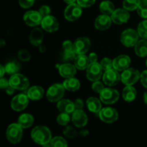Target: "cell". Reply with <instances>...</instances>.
I'll list each match as a JSON object with an SVG mask.
<instances>
[{
	"label": "cell",
	"instance_id": "cell-1",
	"mask_svg": "<svg viewBox=\"0 0 147 147\" xmlns=\"http://www.w3.org/2000/svg\"><path fill=\"white\" fill-rule=\"evenodd\" d=\"M31 137L37 144L44 145L45 144L50 143L51 141V131L46 126H37L32 131Z\"/></svg>",
	"mask_w": 147,
	"mask_h": 147
},
{
	"label": "cell",
	"instance_id": "cell-2",
	"mask_svg": "<svg viewBox=\"0 0 147 147\" xmlns=\"http://www.w3.org/2000/svg\"><path fill=\"white\" fill-rule=\"evenodd\" d=\"M23 131L22 128L18 123H11L8 126L6 131L7 139L10 143L15 144L19 143L22 138Z\"/></svg>",
	"mask_w": 147,
	"mask_h": 147
},
{
	"label": "cell",
	"instance_id": "cell-3",
	"mask_svg": "<svg viewBox=\"0 0 147 147\" xmlns=\"http://www.w3.org/2000/svg\"><path fill=\"white\" fill-rule=\"evenodd\" d=\"M139 33L136 30L134 29H127L121 33V42L126 47H134L139 41Z\"/></svg>",
	"mask_w": 147,
	"mask_h": 147
},
{
	"label": "cell",
	"instance_id": "cell-4",
	"mask_svg": "<svg viewBox=\"0 0 147 147\" xmlns=\"http://www.w3.org/2000/svg\"><path fill=\"white\" fill-rule=\"evenodd\" d=\"M140 73L138 70L129 67L123 70L121 76V80L126 86H132L140 79Z\"/></svg>",
	"mask_w": 147,
	"mask_h": 147
},
{
	"label": "cell",
	"instance_id": "cell-5",
	"mask_svg": "<svg viewBox=\"0 0 147 147\" xmlns=\"http://www.w3.org/2000/svg\"><path fill=\"white\" fill-rule=\"evenodd\" d=\"M65 88L63 84L56 83L49 88L47 91V98L50 102H58L62 99L65 93Z\"/></svg>",
	"mask_w": 147,
	"mask_h": 147
},
{
	"label": "cell",
	"instance_id": "cell-6",
	"mask_svg": "<svg viewBox=\"0 0 147 147\" xmlns=\"http://www.w3.org/2000/svg\"><path fill=\"white\" fill-rule=\"evenodd\" d=\"M9 83L10 86L17 90H26L30 86L28 78L19 73L12 75L9 80Z\"/></svg>",
	"mask_w": 147,
	"mask_h": 147
},
{
	"label": "cell",
	"instance_id": "cell-7",
	"mask_svg": "<svg viewBox=\"0 0 147 147\" xmlns=\"http://www.w3.org/2000/svg\"><path fill=\"white\" fill-rule=\"evenodd\" d=\"M100 99L105 104H113L119 98V93L116 90L112 88H103L100 93Z\"/></svg>",
	"mask_w": 147,
	"mask_h": 147
},
{
	"label": "cell",
	"instance_id": "cell-8",
	"mask_svg": "<svg viewBox=\"0 0 147 147\" xmlns=\"http://www.w3.org/2000/svg\"><path fill=\"white\" fill-rule=\"evenodd\" d=\"M82 14V7L78 4L73 3L68 4L65 10L64 15L67 20L70 22H74L80 18Z\"/></svg>",
	"mask_w": 147,
	"mask_h": 147
},
{
	"label": "cell",
	"instance_id": "cell-9",
	"mask_svg": "<svg viewBox=\"0 0 147 147\" xmlns=\"http://www.w3.org/2000/svg\"><path fill=\"white\" fill-rule=\"evenodd\" d=\"M98 116L102 121L107 123H112L117 121L119 114L116 109L111 107H106L99 111Z\"/></svg>",
	"mask_w": 147,
	"mask_h": 147
},
{
	"label": "cell",
	"instance_id": "cell-10",
	"mask_svg": "<svg viewBox=\"0 0 147 147\" xmlns=\"http://www.w3.org/2000/svg\"><path fill=\"white\" fill-rule=\"evenodd\" d=\"M90 47V41L88 37H78L73 43V50L77 55H84Z\"/></svg>",
	"mask_w": 147,
	"mask_h": 147
},
{
	"label": "cell",
	"instance_id": "cell-11",
	"mask_svg": "<svg viewBox=\"0 0 147 147\" xmlns=\"http://www.w3.org/2000/svg\"><path fill=\"white\" fill-rule=\"evenodd\" d=\"M86 70H87L86 76L90 81H97L101 78L103 69H102L100 63H97V62L90 63Z\"/></svg>",
	"mask_w": 147,
	"mask_h": 147
},
{
	"label": "cell",
	"instance_id": "cell-12",
	"mask_svg": "<svg viewBox=\"0 0 147 147\" xmlns=\"http://www.w3.org/2000/svg\"><path fill=\"white\" fill-rule=\"evenodd\" d=\"M29 104V98L27 95L20 93L14 96L11 102V107L16 111H21L24 110Z\"/></svg>",
	"mask_w": 147,
	"mask_h": 147
},
{
	"label": "cell",
	"instance_id": "cell-13",
	"mask_svg": "<svg viewBox=\"0 0 147 147\" xmlns=\"http://www.w3.org/2000/svg\"><path fill=\"white\" fill-rule=\"evenodd\" d=\"M103 83L109 86H116L121 80L119 72L114 68L106 70L103 76Z\"/></svg>",
	"mask_w": 147,
	"mask_h": 147
},
{
	"label": "cell",
	"instance_id": "cell-14",
	"mask_svg": "<svg viewBox=\"0 0 147 147\" xmlns=\"http://www.w3.org/2000/svg\"><path fill=\"white\" fill-rule=\"evenodd\" d=\"M42 16L39 11H28L24 14V21L30 27H36L41 24Z\"/></svg>",
	"mask_w": 147,
	"mask_h": 147
},
{
	"label": "cell",
	"instance_id": "cell-15",
	"mask_svg": "<svg viewBox=\"0 0 147 147\" xmlns=\"http://www.w3.org/2000/svg\"><path fill=\"white\" fill-rule=\"evenodd\" d=\"M41 26L43 30L48 32H54L59 28V23L57 19L53 16L48 15L43 17L41 22Z\"/></svg>",
	"mask_w": 147,
	"mask_h": 147
},
{
	"label": "cell",
	"instance_id": "cell-16",
	"mask_svg": "<svg viewBox=\"0 0 147 147\" xmlns=\"http://www.w3.org/2000/svg\"><path fill=\"white\" fill-rule=\"evenodd\" d=\"M130 14L129 11L123 9H117L111 14L112 22L116 24H123L129 21Z\"/></svg>",
	"mask_w": 147,
	"mask_h": 147
},
{
	"label": "cell",
	"instance_id": "cell-17",
	"mask_svg": "<svg viewBox=\"0 0 147 147\" xmlns=\"http://www.w3.org/2000/svg\"><path fill=\"white\" fill-rule=\"evenodd\" d=\"M72 121L76 127H84L88 123V116L82 109H76L72 113Z\"/></svg>",
	"mask_w": 147,
	"mask_h": 147
},
{
	"label": "cell",
	"instance_id": "cell-18",
	"mask_svg": "<svg viewBox=\"0 0 147 147\" xmlns=\"http://www.w3.org/2000/svg\"><path fill=\"white\" fill-rule=\"evenodd\" d=\"M131 64V58L126 55H121L113 60V67L117 71H123L129 68Z\"/></svg>",
	"mask_w": 147,
	"mask_h": 147
},
{
	"label": "cell",
	"instance_id": "cell-19",
	"mask_svg": "<svg viewBox=\"0 0 147 147\" xmlns=\"http://www.w3.org/2000/svg\"><path fill=\"white\" fill-rule=\"evenodd\" d=\"M111 17L106 14H101L99 15L95 20V27L97 30H106L111 27Z\"/></svg>",
	"mask_w": 147,
	"mask_h": 147
},
{
	"label": "cell",
	"instance_id": "cell-20",
	"mask_svg": "<svg viewBox=\"0 0 147 147\" xmlns=\"http://www.w3.org/2000/svg\"><path fill=\"white\" fill-rule=\"evenodd\" d=\"M57 108L61 113H68V114L73 113L76 110L74 103L67 99H63V100H59L57 105Z\"/></svg>",
	"mask_w": 147,
	"mask_h": 147
},
{
	"label": "cell",
	"instance_id": "cell-21",
	"mask_svg": "<svg viewBox=\"0 0 147 147\" xmlns=\"http://www.w3.org/2000/svg\"><path fill=\"white\" fill-rule=\"evenodd\" d=\"M59 73L65 78H73L76 73V67L70 63H65L59 66Z\"/></svg>",
	"mask_w": 147,
	"mask_h": 147
},
{
	"label": "cell",
	"instance_id": "cell-22",
	"mask_svg": "<svg viewBox=\"0 0 147 147\" xmlns=\"http://www.w3.org/2000/svg\"><path fill=\"white\" fill-rule=\"evenodd\" d=\"M43 38H44L43 32L42 31L41 29L38 28V27L32 30L30 34V43L36 47H39L40 45H41L43 41Z\"/></svg>",
	"mask_w": 147,
	"mask_h": 147
},
{
	"label": "cell",
	"instance_id": "cell-23",
	"mask_svg": "<svg viewBox=\"0 0 147 147\" xmlns=\"http://www.w3.org/2000/svg\"><path fill=\"white\" fill-rule=\"evenodd\" d=\"M27 95L31 100H39L44 96V89L40 86H33L27 90Z\"/></svg>",
	"mask_w": 147,
	"mask_h": 147
},
{
	"label": "cell",
	"instance_id": "cell-24",
	"mask_svg": "<svg viewBox=\"0 0 147 147\" xmlns=\"http://www.w3.org/2000/svg\"><path fill=\"white\" fill-rule=\"evenodd\" d=\"M74 63L76 68L81 70L87 69L89 65L90 64L88 57L86 56L85 55H78L75 59Z\"/></svg>",
	"mask_w": 147,
	"mask_h": 147
},
{
	"label": "cell",
	"instance_id": "cell-25",
	"mask_svg": "<svg viewBox=\"0 0 147 147\" xmlns=\"http://www.w3.org/2000/svg\"><path fill=\"white\" fill-rule=\"evenodd\" d=\"M136 90L132 86H126L122 92V96L126 102H132L136 98Z\"/></svg>",
	"mask_w": 147,
	"mask_h": 147
},
{
	"label": "cell",
	"instance_id": "cell-26",
	"mask_svg": "<svg viewBox=\"0 0 147 147\" xmlns=\"http://www.w3.org/2000/svg\"><path fill=\"white\" fill-rule=\"evenodd\" d=\"M135 53L140 57L147 56V40H139L134 46Z\"/></svg>",
	"mask_w": 147,
	"mask_h": 147
},
{
	"label": "cell",
	"instance_id": "cell-27",
	"mask_svg": "<svg viewBox=\"0 0 147 147\" xmlns=\"http://www.w3.org/2000/svg\"><path fill=\"white\" fill-rule=\"evenodd\" d=\"M86 105L90 111L95 113H98L101 110V103L100 100L95 97H90L86 101Z\"/></svg>",
	"mask_w": 147,
	"mask_h": 147
},
{
	"label": "cell",
	"instance_id": "cell-28",
	"mask_svg": "<svg viewBox=\"0 0 147 147\" xmlns=\"http://www.w3.org/2000/svg\"><path fill=\"white\" fill-rule=\"evenodd\" d=\"M34 123V117L29 113L22 114L18 119V124L22 129H27L32 126Z\"/></svg>",
	"mask_w": 147,
	"mask_h": 147
},
{
	"label": "cell",
	"instance_id": "cell-29",
	"mask_svg": "<svg viewBox=\"0 0 147 147\" xmlns=\"http://www.w3.org/2000/svg\"><path fill=\"white\" fill-rule=\"evenodd\" d=\"M65 90H69V91H76L78 90L80 87V83L78 79L75 78H67L63 83Z\"/></svg>",
	"mask_w": 147,
	"mask_h": 147
},
{
	"label": "cell",
	"instance_id": "cell-30",
	"mask_svg": "<svg viewBox=\"0 0 147 147\" xmlns=\"http://www.w3.org/2000/svg\"><path fill=\"white\" fill-rule=\"evenodd\" d=\"M100 11L103 14L106 15H111L112 13L115 11V6L112 1L106 0L103 1L100 4Z\"/></svg>",
	"mask_w": 147,
	"mask_h": 147
},
{
	"label": "cell",
	"instance_id": "cell-31",
	"mask_svg": "<svg viewBox=\"0 0 147 147\" xmlns=\"http://www.w3.org/2000/svg\"><path fill=\"white\" fill-rule=\"evenodd\" d=\"M141 4V0H123V7L127 11H134L137 9Z\"/></svg>",
	"mask_w": 147,
	"mask_h": 147
},
{
	"label": "cell",
	"instance_id": "cell-32",
	"mask_svg": "<svg viewBox=\"0 0 147 147\" xmlns=\"http://www.w3.org/2000/svg\"><path fill=\"white\" fill-rule=\"evenodd\" d=\"M5 68V72L9 75H14L18 73L20 69V65L18 62L17 61H11L7 63L4 67Z\"/></svg>",
	"mask_w": 147,
	"mask_h": 147
},
{
	"label": "cell",
	"instance_id": "cell-33",
	"mask_svg": "<svg viewBox=\"0 0 147 147\" xmlns=\"http://www.w3.org/2000/svg\"><path fill=\"white\" fill-rule=\"evenodd\" d=\"M50 143L52 147H67V141L61 136H55L52 138Z\"/></svg>",
	"mask_w": 147,
	"mask_h": 147
},
{
	"label": "cell",
	"instance_id": "cell-34",
	"mask_svg": "<svg viewBox=\"0 0 147 147\" xmlns=\"http://www.w3.org/2000/svg\"><path fill=\"white\" fill-rule=\"evenodd\" d=\"M137 32L141 38L144 39V40H147V19L139 23L137 28Z\"/></svg>",
	"mask_w": 147,
	"mask_h": 147
},
{
	"label": "cell",
	"instance_id": "cell-35",
	"mask_svg": "<svg viewBox=\"0 0 147 147\" xmlns=\"http://www.w3.org/2000/svg\"><path fill=\"white\" fill-rule=\"evenodd\" d=\"M70 117L68 113H61L57 117V121L61 126H66L70 122Z\"/></svg>",
	"mask_w": 147,
	"mask_h": 147
},
{
	"label": "cell",
	"instance_id": "cell-36",
	"mask_svg": "<svg viewBox=\"0 0 147 147\" xmlns=\"http://www.w3.org/2000/svg\"><path fill=\"white\" fill-rule=\"evenodd\" d=\"M63 134H64V135L66 137L69 138V139L76 138L78 135V133L77 131H76V129L70 126H66V127L65 128V129L63 130Z\"/></svg>",
	"mask_w": 147,
	"mask_h": 147
},
{
	"label": "cell",
	"instance_id": "cell-37",
	"mask_svg": "<svg viewBox=\"0 0 147 147\" xmlns=\"http://www.w3.org/2000/svg\"><path fill=\"white\" fill-rule=\"evenodd\" d=\"M100 66H101L103 70H105V71L113 68V60L109 59V57H105V58H103V60H101V62H100Z\"/></svg>",
	"mask_w": 147,
	"mask_h": 147
},
{
	"label": "cell",
	"instance_id": "cell-38",
	"mask_svg": "<svg viewBox=\"0 0 147 147\" xmlns=\"http://www.w3.org/2000/svg\"><path fill=\"white\" fill-rule=\"evenodd\" d=\"M76 57V53H75L73 50H64V53H63V59L64 61H73L75 60Z\"/></svg>",
	"mask_w": 147,
	"mask_h": 147
},
{
	"label": "cell",
	"instance_id": "cell-39",
	"mask_svg": "<svg viewBox=\"0 0 147 147\" xmlns=\"http://www.w3.org/2000/svg\"><path fill=\"white\" fill-rule=\"evenodd\" d=\"M17 55H18L19 59L23 62L29 61L30 60V58H31L30 53L26 50H20L18 52V53H17Z\"/></svg>",
	"mask_w": 147,
	"mask_h": 147
},
{
	"label": "cell",
	"instance_id": "cell-40",
	"mask_svg": "<svg viewBox=\"0 0 147 147\" xmlns=\"http://www.w3.org/2000/svg\"><path fill=\"white\" fill-rule=\"evenodd\" d=\"M137 13L139 17L144 19H147V4L142 3L137 9Z\"/></svg>",
	"mask_w": 147,
	"mask_h": 147
},
{
	"label": "cell",
	"instance_id": "cell-41",
	"mask_svg": "<svg viewBox=\"0 0 147 147\" xmlns=\"http://www.w3.org/2000/svg\"><path fill=\"white\" fill-rule=\"evenodd\" d=\"M103 88H104V86H103V83L98 81V80L95 81L92 85V89H93V91L97 93H100Z\"/></svg>",
	"mask_w": 147,
	"mask_h": 147
},
{
	"label": "cell",
	"instance_id": "cell-42",
	"mask_svg": "<svg viewBox=\"0 0 147 147\" xmlns=\"http://www.w3.org/2000/svg\"><path fill=\"white\" fill-rule=\"evenodd\" d=\"M77 2L81 7H90L95 4L96 0H77Z\"/></svg>",
	"mask_w": 147,
	"mask_h": 147
},
{
	"label": "cell",
	"instance_id": "cell-43",
	"mask_svg": "<svg viewBox=\"0 0 147 147\" xmlns=\"http://www.w3.org/2000/svg\"><path fill=\"white\" fill-rule=\"evenodd\" d=\"M34 0H19L20 7L24 9H28L34 4Z\"/></svg>",
	"mask_w": 147,
	"mask_h": 147
},
{
	"label": "cell",
	"instance_id": "cell-44",
	"mask_svg": "<svg viewBox=\"0 0 147 147\" xmlns=\"http://www.w3.org/2000/svg\"><path fill=\"white\" fill-rule=\"evenodd\" d=\"M39 12L40 13L42 17H46V16L50 15V12H51V9L49 6L47 5H43L39 9Z\"/></svg>",
	"mask_w": 147,
	"mask_h": 147
},
{
	"label": "cell",
	"instance_id": "cell-45",
	"mask_svg": "<svg viewBox=\"0 0 147 147\" xmlns=\"http://www.w3.org/2000/svg\"><path fill=\"white\" fill-rule=\"evenodd\" d=\"M140 80L144 87L147 88V70H144L141 73Z\"/></svg>",
	"mask_w": 147,
	"mask_h": 147
},
{
	"label": "cell",
	"instance_id": "cell-46",
	"mask_svg": "<svg viewBox=\"0 0 147 147\" xmlns=\"http://www.w3.org/2000/svg\"><path fill=\"white\" fill-rule=\"evenodd\" d=\"M63 48L64 49V50H73V43L70 40H65L63 43Z\"/></svg>",
	"mask_w": 147,
	"mask_h": 147
},
{
	"label": "cell",
	"instance_id": "cell-47",
	"mask_svg": "<svg viewBox=\"0 0 147 147\" xmlns=\"http://www.w3.org/2000/svg\"><path fill=\"white\" fill-rule=\"evenodd\" d=\"M9 86V80L4 78H0V89H6Z\"/></svg>",
	"mask_w": 147,
	"mask_h": 147
},
{
	"label": "cell",
	"instance_id": "cell-48",
	"mask_svg": "<svg viewBox=\"0 0 147 147\" xmlns=\"http://www.w3.org/2000/svg\"><path fill=\"white\" fill-rule=\"evenodd\" d=\"M75 106H76V109H82L84 106V103H83V100L80 98H78L75 100L74 102Z\"/></svg>",
	"mask_w": 147,
	"mask_h": 147
},
{
	"label": "cell",
	"instance_id": "cell-49",
	"mask_svg": "<svg viewBox=\"0 0 147 147\" xmlns=\"http://www.w3.org/2000/svg\"><path fill=\"white\" fill-rule=\"evenodd\" d=\"M88 59L89 61H90V63H96L98 60V55L96 53H92L89 55L88 56Z\"/></svg>",
	"mask_w": 147,
	"mask_h": 147
},
{
	"label": "cell",
	"instance_id": "cell-50",
	"mask_svg": "<svg viewBox=\"0 0 147 147\" xmlns=\"http://www.w3.org/2000/svg\"><path fill=\"white\" fill-rule=\"evenodd\" d=\"M14 90H15V89H14V88L9 86L8 87L6 88V93H7L8 95H9V96H11V95H12L13 93H14Z\"/></svg>",
	"mask_w": 147,
	"mask_h": 147
},
{
	"label": "cell",
	"instance_id": "cell-51",
	"mask_svg": "<svg viewBox=\"0 0 147 147\" xmlns=\"http://www.w3.org/2000/svg\"><path fill=\"white\" fill-rule=\"evenodd\" d=\"M80 135L81 136H83V137H85V136H88V134H89V132H88V131L87 130V129H83V130H81L80 131Z\"/></svg>",
	"mask_w": 147,
	"mask_h": 147
},
{
	"label": "cell",
	"instance_id": "cell-52",
	"mask_svg": "<svg viewBox=\"0 0 147 147\" xmlns=\"http://www.w3.org/2000/svg\"><path fill=\"white\" fill-rule=\"evenodd\" d=\"M5 73L6 72H5V68H4V67H3L1 65H0V78L4 76V73Z\"/></svg>",
	"mask_w": 147,
	"mask_h": 147
},
{
	"label": "cell",
	"instance_id": "cell-53",
	"mask_svg": "<svg viewBox=\"0 0 147 147\" xmlns=\"http://www.w3.org/2000/svg\"><path fill=\"white\" fill-rule=\"evenodd\" d=\"M39 50L41 53H45L46 51V47L45 45H41L39 46Z\"/></svg>",
	"mask_w": 147,
	"mask_h": 147
},
{
	"label": "cell",
	"instance_id": "cell-54",
	"mask_svg": "<svg viewBox=\"0 0 147 147\" xmlns=\"http://www.w3.org/2000/svg\"><path fill=\"white\" fill-rule=\"evenodd\" d=\"M65 2L67 4H71L73 3H76V1H77V0H64Z\"/></svg>",
	"mask_w": 147,
	"mask_h": 147
},
{
	"label": "cell",
	"instance_id": "cell-55",
	"mask_svg": "<svg viewBox=\"0 0 147 147\" xmlns=\"http://www.w3.org/2000/svg\"><path fill=\"white\" fill-rule=\"evenodd\" d=\"M6 45V42L3 39H0V48L4 47Z\"/></svg>",
	"mask_w": 147,
	"mask_h": 147
},
{
	"label": "cell",
	"instance_id": "cell-56",
	"mask_svg": "<svg viewBox=\"0 0 147 147\" xmlns=\"http://www.w3.org/2000/svg\"><path fill=\"white\" fill-rule=\"evenodd\" d=\"M144 101L146 104H147V91L145 92L144 94Z\"/></svg>",
	"mask_w": 147,
	"mask_h": 147
},
{
	"label": "cell",
	"instance_id": "cell-57",
	"mask_svg": "<svg viewBox=\"0 0 147 147\" xmlns=\"http://www.w3.org/2000/svg\"><path fill=\"white\" fill-rule=\"evenodd\" d=\"M42 147H52V146H51V144H50V143H47V144H45L42 145Z\"/></svg>",
	"mask_w": 147,
	"mask_h": 147
},
{
	"label": "cell",
	"instance_id": "cell-58",
	"mask_svg": "<svg viewBox=\"0 0 147 147\" xmlns=\"http://www.w3.org/2000/svg\"><path fill=\"white\" fill-rule=\"evenodd\" d=\"M142 3H144V4H147V0H141Z\"/></svg>",
	"mask_w": 147,
	"mask_h": 147
},
{
	"label": "cell",
	"instance_id": "cell-59",
	"mask_svg": "<svg viewBox=\"0 0 147 147\" xmlns=\"http://www.w3.org/2000/svg\"><path fill=\"white\" fill-rule=\"evenodd\" d=\"M146 67H147V59H146Z\"/></svg>",
	"mask_w": 147,
	"mask_h": 147
}]
</instances>
